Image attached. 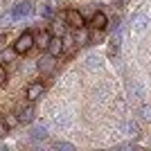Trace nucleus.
<instances>
[{"label": "nucleus", "instance_id": "obj_1", "mask_svg": "<svg viewBox=\"0 0 151 151\" xmlns=\"http://www.w3.org/2000/svg\"><path fill=\"white\" fill-rule=\"evenodd\" d=\"M34 45H36L34 34L25 32V34H20V36L16 38V43H14V52H16V54H27V52H29Z\"/></svg>", "mask_w": 151, "mask_h": 151}, {"label": "nucleus", "instance_id": "obj_2", "mask_svg": "<svg viewBox=\"0 0 151 151\" xmlns=\"http://www.w3.org/2000/svg\"><path fill=\"white\" fill-rule=\"evenodd\" d=\"M63 18H65V25H70V27H75V29H79V27H83L86 25V20H83V16L77 9H68V12L63 14Z\"/></svg>", "mask_w": 151, "mask_h": 151}, {"label": "nucleus", "instance_id": "obj_3", "mask_svg": "<svg viewBox=\"0 0 151 151\" xmlns=\"http://www.w3.org/2000/svg\"><path fill=\"white\" fill-rule=\"evenodd\" d=\"M16 117H18L20 124H32V120H34V106H32V101L29 104H23V106L16 111Z\"/></svg>", "mask_w": 151, "mask_h": 151}, {"label": "nucleus", "instance_id": "obj_4", "mask_svg": "<svg viewBox=\"0 0 151 151\" xmlns=\"http://www.w3.org/2000/svg\"><path fill=\"white\" fill-rule=\"evenodd\" d=\"M43 93H45V86L41 81H34V83L27 86V95H25V97H27V101H36Z\"/></svg>", "mask_w": 151, "mask_h": 151}, {"label": "nucleus", "instance_id": "obj_5", "mask_svg": "<svg viewBox=\"0 0 151 151\" xmlns=\"http://www.w3.org/2000/svg\"><path fill=\"white\" fill-rule=\"evenodd\" d=\"M47 52H50L54 59H59L63 52H65V47H63V38H61V36H52L50 45H47Z\"/></svg>", "mask_w": 151, "mask_h": 151}, {"label": "nucleus", "instance_id": "obj_6", "mask_svg": "<svg viewBox=\"0 0 151 151\" xmlns=\"http://www.w3.org/2000/svg\"><path fill=\"white\" fill-rule=\"evenodd\" d=\"M149 25H151V18L147 16V14H138V16H133V23H131L133 32H145Z\"/></svg>", "mask_w": 151, "mask_h": 151}, {"label": "nucleus", "instance_id": "obj_7", "mask_svg": "<svg viewBox=\"0 0 151 151\" xmlns=\"http://www.w3.org/2000/svg\"><path fill=\"white\" fill-rule=\"evenodd\" d=\"M29 14H32V2H20L12 9L14 18H23V16H29Z\"/></svg>", "mask_w": 151, "mask_h": 151}, {"label": "nucleus", "instance_id": "obj_8", "mask_svg": "<svg viewBox=\"0 0 151 151\" xmlns=\"http://www.w3.org/2000/svg\"><path fill=\"white\" fill-rule=\"evenodd\" d=\"M88 41H90V32L86 29V25L79 27V29H77V34H75V43H77V45H88Z\"/></svg>", "mask_w": 151, "mask_h": 151}, {"label": "nucleus", "instance_id": "obj_9", "mask_svg": "<svg viewBox=\"0 0 151 151\" xmlns=\"http://www.w3.org/2000/svg\"><path fill=\"white\" fill-rule=\"evenodd\" d=\"M129 95H131V99H142V97H145V90H142V86H140L138 81H131L129 83Z\"/></svg>", "mask_w": 151, "mask_h": 151}, {"label": "nucleus", "instance_id": "obj_10", "mask_svg": "<svg viewBox=\"0 0 151 151\" xmlns=\"http://www.w3.org/2000/svg\"><path fill=\"white\" fill-rule=\"evenodd\" d=\"M106 23H108V18H106V14H104V12H97V14L93 16L95 29H104V27H106Z\"/></svg>", "mask_w": 151, "mask_h": 151}, {"label": "nucleus", "instance_id": "obj_11", "mask_svg": "<svg viewBox=\"0 0 151 151\" xmlns=\"http://www.w3.org/2000/svg\"><path fill=\"white\" fill-rule=\"evenodd\" d=\"M54 68V57H43L41 59V61H38V70H41V72H50V70Z\"/></svg>", "mask_w": 151, "mask_h": 151}, {"label": "nucleus", "instance_id": "obj_12", "mask_svg": "<svg viewBox=\"0 0 151 151\" xmlns=\"http://www.w3.org/2000/svg\"><path fill=\"white\" fill-rule=\"evenodd\" d=\"M50 41H52V34H50V32H43V34L38 36L36 45H38V47H43V50H47V45H50Z\"/></svg>", "mask_w": 151, "mask_h": 151}, {"label": "nucleus", "instance_id": "obj_13", "mask_svg": "<svg viewBox=\"0 0 151 151\" xmlns=\"http://www.w3.org/2000/svg\"><path fill=\"white\" fill-rule=\"evenodd\" d=\"M32 138H34V140H43V138H47V129H45V126H36V129L32 131Z\"/></svg>", "mask_w": 151, "mask_h": 151}, {"label": "nucleus", "instance_id": "obj_14", "mask_svg": "<svg viewBox=\"0 0 151 151\" xmlns=\"http://www.w3.org/2000/svg\"><path fill=\"white\" fill-rule=\"evenodd\" d=\"M2 120L7 122V126H9V129H12V126H16V124H20V122H18V117H16V113H7L5 117H2Z\"/></svg>", "mask_w": 151, "mask_h": 151}, {"label": "nucleus", "instance_id": "obj_15", "mask_svg": "<svg viewBox=\"0 0 151 151\" xmlns=\"http://www.w3.org/2000/svg\"><path fill=\"white\" fill-rule=\"evenodd\" d=\"M140 115H142V120L151 122V106L149 104H142V106H140Z\"/></svg>", "mask_w": 151, "mask_h": 151}, {"label": "nucleus", "instance_id": "obj_16", "mask_svg": "<svg viewBox=\"0 0 151 151\" xmlns=\"http://www.w3.org/2000/svg\"><path fill=\"white\" fill-rule=\"evenodd\" d=\"M126 131L131 133L133 138H138V135H140V126L135 124V122H129V124H126Z\"/></svg>", "mask_w": 151, "mask_h": 151}, {"label": "nucleus", "instance_id": "obj_17", "mask_svg": "<svg viewBox=\"0 0 151 151\" xmlns=\"http://www.w3.org/2000/svg\"><path fill=\"white\" fill-rule=\"evenodd\" d=\"M57 149H63V151H75V145H70V142H57Z\"/></svg>", "mask_w": 151, "mask_h": 151}, {"label": "nucleus", "instance_id": "obj_18", "mask_svg": "<svg viewBox=\"0 0 151 151\" xmlns=\"http://www.w3.org/2000/svg\"><path fill=\"white\" fill-rule=\"evenodd\" d=\"M2 83H7V70H5V65H0V86Z\"/></svg>", "mask_w": 151, "mask_h": 151}, {"label": "nucleus", "instance_id": "obj_19", "mask_svg": "<svg viewBox=\"0 0 151 151\" xmlns=\"http://www.w3.org/2000/svg\"><path fill=\"white\" fill-rule=\"evenodd\" d=\"M88 65L90 68H99V59L97 57H88Z\"/></svg>", "mask_w": 151, "mask_h": 151}, {"label": "nucleus", "instance_id": "obj_20", "mask_svg": "<svg viewBox=\"0 0 151 151\" xmlns=\"http://www.w3.org/2000/svg\"><path fill=\"white\" fill-rule=\"evenodd\" d=\"M7 129H9V126H7V122H5V120H0V135H5Z\"/></svg>", "mask_w": 151, "mask_h": 151}, {"label": "nucleus", "instance_id": "obj_21", "mask_svg": "<svg viewBox=\"0 0 151 151\" xmlns=\"http://www.w3.org/2000/svg\"><path fill=\"white\" fill-rule=\"evenodd\" d=\"M54 32H57V34H63V25H59V23H54Z\"/></svg>", "mask_w": 151, "mask_h": 151}, {"label": "nucleus", "instance_id": "obj_22", "mask_svg": "<svg viewBox=\"0 0 151 151\" xmlns=\"http://www.w3.org/2000/svg\"><path fill=\"white\" fill-rule=\"evenodd\" d=\"M50 14H52L50 7H43V9H41V16H50Z\"/></svg>", "mask_w": 151, "mask_h": 151}]
</instances>
